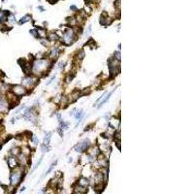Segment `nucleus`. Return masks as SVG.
I'll use <instances>...</instances> for the list:
<instances>
[{
	"instance_id": "nucleus-15",
	"label": "nucleus",
	"mask_w": 194,
	"mask_h": 194,
	"mask_svg": "<svg viewBox=\"0 0 194 194\" xmlns=\"http://www.w3.org/2000/svg\"><path fill=\"white\" fill-rule=\"evenodd\" d=\"M37 33L40 37H42V38H44L46 37V35H47V32H46V29L45 28H38L37 29Z\"/></svg>"
},
{
	"instance_id": "nucleus-29",
	"label": "nucleus",
	"mask_w": 194,
	"mask_h": 194,
	"mask_svg": "<svg viewBox=\"0 0 194 194\" xmlns=\"http://www.w3.org/2000/svg\"><path fill=\"white\" fill-rule=\"evenodd\" d=\"M39 194H44V190H41V191H40V193H39Z\"/></svg>"
},
{
	"instance_id": "nucleus-9",
	"label": "nucleus",
	"mask_w": 194,
	"mask_h": 194,
	"mask_svg": "<svg viewBox=\"0 0 194 194\" xmlns=\"http://www.w3.org/2000/svg\"><path fill=\"white\" fill-rule=\"evenodd\" d=\"M22 71L25 73L26 75H30V73L32 71V63L28 62V61L23 59V63L22 64Z\"/></svg>"
},
{
	"instance_id": "nucleus-12",
	"label": "nucleus",
	"mask_w": 194,
	"mask_h": 194,
	"mask_svg": "<svg viewBox=\"0 0 194 194\" xmlns=\"http://www.w3.org/2000/svg\"><path fill=\"white\" fill-rule=\"evenodd\" d=\"M73 116H75V118H76V119L79 120L78 123H80L81 120H82V118H83V110H78L77 113H74V115H73Z\"/></svg>"
},
{
	"instance_id": "nucleus-1",
	"label": "nucleus",
	"mask_w": 194,
	"mask_h": 194,
	"mask_svg": "<svg viewBox=\"0 0 194 194\" xmlns=\"http://www.w3.org/2000/svg\"><path fill=\"white\" fill-rule=\"evenodd\" d=\"M50 61L48 60V59H42V58H40V59H37V60H35L33 64H32V71H33L34 74H41V73H44L46 72L49 68H50Z\"/></svg>"
},
{
	"instance_id": "nucleus-28",
	"label": "nucleus",
	"mask_w": 194,
	"mask_h": 194,
	"mask_svg": "<svg viewBox=\"0 0 194 194\" xmlns=\"http://www.w3.org/2000/svg\"><path fill=\"white\" fill-rule=\"evenodd\" d=\"M10 22H13V23L16 22V20H15V17H14V16H11V17H10Z\"/></svg>"
},
{
	"instance_id": "nucleus-23",
	"label": "nucleus",
	"mask_w": 194,
	"mask_h": 194,
	"mask_svg": "<svg viewBox=\"0 0 194 194\" xmlns=\"http://www.w3.org/2000/svg\"><path fill=\"white\" fill-rule=\"evenodd\" d=\"M41 150L43 152H46V151H49L50 150V147L49 146H46V145H43L42 147H41Z\"/></svg>"
},
{
	"instance_id": "nucleus-25",
	"label": "nucleus",
	"mask_w": 194,
	"mask_h": 194,
	"mask_svg": "<svg viewBox=\"0 0 194 194\" xmlns=\"http://www.w3.org/2000/svg\"><path fill=\"white\" fill-rule=\"evenodd\" d=\"M72 79H73V76H70V74H69V75H67V78H66V80H65V82H66V83H70V82L72 81Z\"/></svg>"
},
{
	"instance_id": "nucleus-27",
	"label": "nucleus",
	"mask_w": 194,
	"mask_h": 194,
	"mask_svg": "<svg viewBox=\"0 0 194 194\" xmlns=\"http://www.w3.org/2000/svg\"><path fill=\"white\" fill-rule=\"evenodd\" d=\"M4 86H5V84H4V83H3L2 82H1V81H0V92H1V91L4 89Z\"/></svg>"
},
{
	"instance_id": "nucleus-3",
	"label": "nucleus",
	"mask_w": 194,
	"mask_h": 194,
	"mask_svg": "<svg viewBox=\"0 0 194 194\" xmlns=\"http://www.w3.org/2000/svg\"><path fill=\"white\" fill-rule=\"evenodd\" d=\"M108 65H109L110 74L112 76H116V73L119 71V62L116 60L114 57H112L108 60Z\"/></svg>"
},
{
	"instance_id": "nucleus-6",
	"label": "nucleus",
	"mask_w": 194,
	"mask_h": 194,
	"mask_svg": "<svg viewBox=\"0 0 194 194\" xmlns=\"http://www.w3.org/2000/svg\"><path fill=\"white\" fill-rule=\"evenodd\" d=\"M36 83H37V79L31 76H27L22 80V85L25 89H33Z\"/></svg>"
},
{
	"instance_id": "nucleus-16",
	"label": "nucleus",
	"mask_w": 194,
	"mask_h": 194,
	"mask_svg": "<svg viewBox=\"0 0 194 194\" xmlns=\"http://www.w3.org/2000/svg\"><path fill=\"white\" fill-rule=\"evenodd\" d=\"M50 138H51V133H48L46 135V137L44 139V144L43 145H46V146H49L50 145Z\"/></svg>"
},
{
	"instance_id": "nucleus-7",
	"label": "nucleus",
	"mask_w": 194,
	"mask_h": 194,
	"mask_svg": "<svg viewBox=\"0 0 194 194\" xmlns=\"http://www.w3.org/2000/svg\"><path fill=\"white\" fill-rule=\"evenodd\" d=\"M89 146H90L89 140L85 139V140H83V141H82V142L78 143V144L74 147V150H76V151H78V152H83V151H84L85 150L89 149Z\"/></svg>"
},
{
	"instance_id": "nucleus-13",
	"label": "nucleus",
	"mask_w": 194,
	"mask_h": 194,
	"mask_svg": "<svg viewBox=\"0 0 194 194\" xmlns=\"http://www.w3.org/2000/svg\"><path fill=\"white\" fill-rule=\"evenodd\" d=\"M78 184L80 185V186H83V187H86L87 185H89V181H87V179H85V178L82 177L80 180H79V182H78Z\"/></svg>"
},
{
	"instance_id": "nucleus-20",
	"label": "nucleus",
	"mask_w": 194,
	"mask_h": 194,
	"mask_svg": "<svg viewBox=\"0 0 194 194\" xmlns=\"http://www.w3.org/2000/svg\"><path fill=\"white\" fill-rule=\"evenodd\" d=\"M22 153H23L24 155H26V156H28V155L30 154V149H29V148H27V147H24V148L22 149Z\"/></svg>"
},
{
	"instance_id": "nucleus-22",
	"label": "nucleus",
	"mask_w": 194,
	"mask_h": 194,
	"mask_svg": "<svg viewBox=\"0 0 194 194\" xmlns=\"http://www.w3.org/2000/svg\"><path fill=\"white\" fill-rule=\"evenodd\" d=\"M83 57H84V51H83V50H81V51L77 55V59L82 60Z\"/></svg>"
},
{
	"instance_id": "nucleus-2",
	"label": "nucleus",
	"mask_w": 194,
	"mask_h": 194,
	"mask_svg": "<svg viewBox=\"0 0 194 194\" xmlns=\"http://www.w3.org/2000/svg\"><path fill=\"white\" fill-rule=\"evenodd\" d=\"M75 32L72 28H67L63 34V43L65 45H71L75 40Z\"/></svg>"
},
{
	"instance_id": "nucleus-30",
	"label": "nucleus",
	"mask_w": 194,
	"mask_h": 194,
	"mask_svg": "<svg viewBox=\"0 0 194 194\" xmlns=\"http://www.w3.org/2000/svg\"><path fill=\"white\" fill-rule=\"evenodd\" d=\"M0 185H2V184H1V183H0Z\"/></svg>"
},
{
	"instance_id": "nucleus-14",
	"label": "nucleus",
	"mask_w": 194,
	"mask_h": 194,
	"mask_svg": "<svg viewBox=\"0 0 194 194\" xmlns=\"http://www.w3.org/2000/svg\"><path fill=\"white\" fill-rule=\"evenodd\" d=\"M59 55V50L57 49V48H54L52 50H50V56L51 58H56L57 56Z\"/></svg>"
},
{
	"instance_id": "nucleus-24",
	"label": "nucleus",
	"mask_w": 194,
	"mask_h": 194,
	"mask_svg": "<svg viewBox=\"0 0 194 194\" xmlns=\"http://www.w3.org/2000/svg\"><path fill=\"white\" fill-rule=\"evenodd\" d=\"M31 141L33 142L34 144L35 145H37L38 144V138H37V136H35V135H33V136H31Z\"/></svg>"
},
{
	"instance_id": "nucleus-21",
	"label": "nucleus",
	"mask_w": 194,
	"mask_h": 194,
	"mask_svg": "<svg viewBox=\"0 0 194 194\" xmlns=\"http://www.w3.org/2000/svg\"><path fill=\"white\" fill-rule=\"evenodd\" d=\"M115 59L117 60L118 62H119L120 59H121V55H120V51H119V50H117V51L115 52Z\"/></svg>"
},
{
	"instance_id": "nucleus-11",
	"label": "nucleus",
	"mask_w": 194,
	"mask_h": 194,
	"mask_svg": "<svg viewBox=\"0 0 194 194\" xmlns=\"http://www.w3.org/2000/svg\"><path fill=\"white\" fill-rule=\"evenodd\" d=\"M97 161L99 163L101 167H104V168H107L108 166V159L104 154H98V158H97Z\"/></svg>"
},
{
	"instance_id": "nucleus-5",
	"label": "nucleus",
	"mask_w": 194,
	"mask_h": 194,
	"mask_svg": "<svg viewBox=\"0 0 194 194\" xmlns=\"http://www.w3.org/2000/svg\"><path fill=\"white\" fill-rule=\"evenodd\" d=\"M11 92L14 95H16L17 97H21L23 96L27 93V89H25L23 85L21 84H16V85H13L11 89Z\"/></svg>"
},
{
	"instance_id": "nucleus-10",
	"label": "nucleus",
	"mask_w": 194,
	"mask_h": 194,
	"mask_svg": "<svg viewBox=\"0 0 194 194\" xmlns=\"http://www.w3.org/2000/svg\"><path fill=\"white\" fill-rule=\"evenodd\" d=\"M7 163H8V166L10 167L11 169H16L17 168V158L16 156L12 155L10 156L8 159H7Z\"/></svg>"
},
{
	"instance_id": "nucleus-8",
	"label": "nucleus",
	"mask_w": 194,
	"mask_h": 194,
	"mask_svg": "<svg viewBox=\"0 0 194 194\" xmlns=\"http://www.w3.org/2000/svg\"><path fill=\"white\" fill-rule=\"evenodd\" d=\"M114 91H115V90H112L111 92H106V93L103 94V96H102L100 99L97 100V102H99V103H98V108H100L101 106H103L104 103H106L108 100L110 99V97L112 96V94L114 93Z\"/></svg>"
},
{
	"instance_id": "nucleus-17",
	"label": "nucleus",
	"mask_w": 194,
	"mask_h": 194,
	"mask_svg": "<svg viewBox=\"0 0 194 194\" xmlns=\"http://www.w3.org/2000/svg\"><path fill=\"white\" fill-rule=\"evenodd\" d=\"M20 153H21V152H20V149H19L17 147H14L11 150V154L14 155V156H17V155H19Z\"/></svg>"
},
{
	"instance_id": "nucleus-26",
	"label": "nucleus",
	"mask_w": 194,
	"mask_h": 194,
	"mask_svg": "<svg viewBox=\"0 0 194 194\" xmlns=\"http://www.w3.org/2000/svg\"><path fill=\"white\" fill-rule=\"evenodd\" d=\"M30 33L32 34L34 37H38V33H37V30H30Z\"/></svg>"
},
{
	"instance_id": "nucleus-19",
	"label": "nucleus",
	"mask_w": 194,
	"mask_h": 194,
	"mask_svg": "<svg viewBox=\"0 0 194 194\" xmlns=\"http://www.w3.org/2000/svg\"><path fill=\"white\" fill-rule=\"evenodd\" d=\"M49 39L50 41H57L58 40V35H56V33H50L49 35Z\"/></svg>"
},
{
	"instance_id": "nucleus-4",
	"label": "nucleus",
	"mask_w": 194,
	"mask_h": 194,
	"mask_svg": "<svg viewBox=\"0 0 194 194\" xmlns=\"http://www.w3.org/2000/svg\"><path fill=\"white\" fill-rule=\"evenodd\" d=\"M17 169V168H16ZM22 169H17L15 172H13L11 174V177H10V181H11V184L16 186L20 182L22 181Z\"/></svg>"
},
{
	"instance_id": "nucleus-18",
	"label": "nucleus",
	"mask_w": 194,
	"mask_h": 194,
	"mask_svg": "<svg viewBox=\"0 0 194 194\" xmlns=\"http://www.w3.org/2000/svg\"><path fill=\"white\" fill-rule=\"evenodd\" d=\"M30 20H31V17H30L29 15H27V16H25V17H22V20L19 22V23H20V24H22V23H25V22H27L28 21H30Z\"/></svg>"
}]
</instances>
